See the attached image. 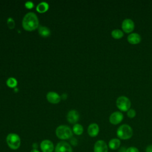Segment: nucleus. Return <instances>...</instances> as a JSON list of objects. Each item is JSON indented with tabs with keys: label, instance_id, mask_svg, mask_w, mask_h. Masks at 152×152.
Listing matches in <instances>:
<instances>
[{
	"label": "nucleus",
	"instance_id": "obj_1",
	"mask_svg": "<svg viewBox=\"0 0 152 152\" xmlns=\"http://www.w3.org/2000/svg\"><path fill=\"white\" fill-rule=\"evenodd\" d=\"M39 19L36 14L33 12H27L22 20L23 27L27 31H33L39 27Z\"/></svg>",
	"mask_w": 152,
	"mask_h": 152
},
{
	"label": "nucleus",
	"instance_id": "obj_2",
	"mask_svg": "<svg viewBox=\"0 0 152 152\" xmlns=\"http://www.w3.org/2000/svg\"><path fill=\"white\" fill-rule=\"evenodd\" d=\"M117 137L121 140H128L133 135V130L132 128L127 125L123 124L119 126L116 131Z\"/></svg>",
	"mask_w": 152,
	"mask_h": 152
},
{
	"label": "nucleus",
	"instance_id": "obj_3",
	"mask_svg": "<svg viewBox=\"0 0 152 152\" xmlns=\"http://www.w3.org/2000/svg\"><path fill=\"white\" fill-rule=\"evenodd\" d=\"M56 135L59 139L66 140L72 136V131L67 125H59L56 129Z\"/></svg>",
	"mask_w": 152,
	"mask_h": 152
},
{
	"label": "nucleus",
	"instance_id": "obj_4",
	"mask_svg": "<svg viewBox=\"0 0 152 152\" xmlns=\"http://www.w3.org/2000/svg\"><path fill=\"white\" fill-rule=\"evenodd\" d=\"M6 141L9 147L12 150L18 149L21 144V139L19 135L15 133L9 134L6 138Z\"/></svg>",
	"mask_w": 152,
	"mask_h": 152
},
{
	"label": "nucleus",
	"instance_id": "obj_5",
	"mask_svg": "<svg viewBox=\"0 0 152 152\" xmlns=\"http://www.w3.org/2000/svg\"><path fill=\"white\" fill-rule=\"evenodd\" d=\"M117 107L122 112H127L131 107V102L126 96H120L116 100Z\"/></svg>",
	"mask_w": 152,
	"mask_h": 152
},
{
	"label": "nucleus",
	"instance_id": "obj_6",
	"mask_svg": "<svg viewBox=\"0 0 152 152\" xmlns=\"http://www.w3.org/2000/svg\"><path fill=\"white\" fill-rule=\"evenodd\" d=\"M55 151V152H72V149L68 142L62 141L57 144Z\"/></svg>",
	"mask_w": 152,
	"mask_h": 152
},
{
	"label": "nucleus",
	"instance_id": "obj_7",
	"mask_svg": "<svg viewBox=\"0 0 152 152\" xmlns=\"http://www.w3.org/2000/svg\"><path fill=\"white\" fill-rule=\"evenodd\" d=\"M122 28L125 33H130L134 29V21L129 18L125 19L122 23Z\"/></svg>",
	"mask_w": 152,
	"mask_h": 152
},
{
	"label": "nucleus",
	"instance_id": "obj_8",
	"mask_svg": "<svg viewBox=\"0 0 152 152\" xmlns=\"http://www.w3.org/2000/svg\"><path fill=\"white\" fill-rule=\"evenodd\" d=\"M124 119L123 114L119 111L113 112L109 116V122L113 125H118L121 123Z\"/></svg>",
	"mask_w": 152,
	"mask_h": 152
},
{
	"label": "nucleus",
	"instance_id": "obj_9",
	"mask_svg": "<svg viewBox=\"0 0 152 152\" xmlns=\"http://www.w3.org/2000/svg\"><path fill=\"white\" fill-rule=\"evenodd\" d=\"M108 145L103 140L97 141L94 145V152H108Z\"/></svg>",
	"mask_w": 152,
	"mask_h": 152
},
{
	"label": "nucleus",
	"instance_id": "obj_10",
	"mask_svg": "<svg viewBox=\"0 0 152 152\" xmlns=\"http://www.w3.org/2000/svg\"><path fill=\"white\" fill-rule=\"evenodd\" d=\"M40 148L43 152H52L54 150V145L51 141L44 140L40 143Z\"/></svg>",
	"mask_w": 152,
	"mask_h": 152
},
{
	"label": "nucleus",
	"instance_id": "obj_11",
	"mask_svg": "<svg viewBox=\"0 0 152 152\" xmlns=\"http://www.w3.org/2000/svg\"><path fill=\"white\" fill-rule=\"evenodd\" d=\"M67 121L71 124H75L79 119V113L75 110H69L66 115Z\"/></svg>",
	"mask_w": 152,
	"mask_h": 152
},
{
	"label": "nucleus",
	"instance_id": "obj_12",
	"mask_svg": "<svg viewBox=\"0 0 152 152\" xmlns=\"http://www.w3.org/2000/svg\"><path fill=\"white\" fill-rule=\"evenodd\" d=\"M46 98L48 102L53 104L58 103L61 100V96L55 91L48 92L46 94Z\"/></svg>",
	"mask_w": 152,
	"mask_h": 152
},
{
	"label": "nucleus",
	"instance_id": "obj_13",
	"mask_svg": "<svg viewBox=\"0 0 152 152\" xmlns=\"http://www.w3.org/2000/svg\"><path fill=\"white\" fill-rule=\"evenodd\" d=\"M87 132L88 135L91 137H96L99 132V126L96 123H92L90 124L87 128Z\"/></svg>",
	"mask_w": 152,
	"mask_h": 152
},
{
	"label": "nucleus",
	"instance_id": "obj_14",
	"mask_svg": "<svg viewBox=\"0 0 152 152\" xmlns=\"http://www.w3.org/2000/svg\"><path fill=\"white\" fill-rule=\"evenodd\" d=\"M127 40L130 44L137 45L141 42V36L137 33H131L128 36Z\"/></svg>",
	"mask_w": 152,
	"mask_h": 152
},
{
	"label": "nucleus",
	"instance_id": "obj_15",
	"mask_svg": "<svg viewBox=\"0 0 152 152\" xmlns=\"http://www.w3.org/2000/svg\"><path fill=\"white\" fill-rule=\"evenodd\" d=\"M120 145H121V141L119 138H112L109 141L108 143L109 148L112 150L118 149Z\"/></svg>",
	"mask_w": 152,
	"mask_h": 152
},
{
	"label": "nucleus",
	"instance_id": "obj_16",
	"mask_svg": "<svg viewBox=\"0 0 152 152\" xmlns=\"http://www.w3.org/2000/svg\"><path fill=\"white\" fill-rule=\"evenodd\" d=\"M38 32L40 36L46 37H48L50 34V30L46 26H40L38 27Z\"/></svg>",
	"mask_w": 152,
	"mask_h": 152
},
{
	"label": "nucleus",
	"instance_id": "obj_17",
	"mask_svg": "<svg viewBox=\"0 0 152 152\" xmlns=\"http://www.w3.org/2000/svg\"><path fill=\"white\" fill-rule=\"evenodd\" d=\"M49 8V4L46 2H41L36 6V10L40 13H43L48 11Z\"/></svg>",
	"mask_w": 152,
	"mask_h": 152
},
{
	"label": "nucleus",
	"instance_id": "obj_18",
	"mask_svg": "<svg viewBox=\"0 0 152 152\" xmlns=\"http://www.w3.org/2000/svg\"><path fill=\"white\" fill-rule=\"evenodd\" d=\"M83 131H84V129L83 126L79 124H75L73 126L72 131L76 135H81L83 132Z\"/></svg>",
	"mask_w": 152,
	"mask_h": 152
},
{
	"label": "nucleus",
	"instance_id": "obj_19",
	"mask_svg": "<svg viewBox=\"0 0 152 152\" xmlns=\"http://www.w3.org/2000/svg\"><path fill=\"white\" fill-rule=\"evenodd\" d=\"M112 36L115 39H119L124 36V32L119 29H115L111 32Z\"/></svg>",
	"mask_w": 152,
	"mask_h": 152
},
{
	"label": "nucleus",
	"instance_id": "obj_20",
	"mask_svg": "<svg viewBox=\"0 0 152 152\" xmlns=\"http://www.w3.org/2000/svg\"><path fill=\"white\" fill-rule=\"evenodd\" d=\"M6 83L8 87L11 88H14L17 85V81L14 77H10L9 78L7 79Z\"/></svg>",
	"mask_w": 152,
	"mask_h": 152
},
{
	"label": "nucleus",
	"instance_id": "obj_21",
	"mask_svg": "<svg viewBox=\"0 0 152 152\" xmlns=\"http://www.w3.org/2000/svg\"><path fill=\"white\" fill-rule=\"evenodd\" d=\"M7 26L10 29H12L15 27V21L11 17H9L7 19Z\"/></svg>",
	"mask_w": 152,
	"mask_h": 152
},
{
	"label": "nucleus",
	"instance_id": "obj_22",
	"mask_svg": "<svg viewBox=\"0 0 152 152\" xmlns=\"http://www.w3.org/2000/svg\"><path fill=\"white\" fill-rule=\"evenodd\" d=\"M135 115H136V112H135V110L134 109H129L127 111V116L129 118H134L135 116Z\"/></svg>",
	"mask_w": 152,
	"mask_h": 152
},
{
	"label": "nucleus",
	"instance_id": "obj_23",
	"mask_svg": "<svg viewBox=\"0 0 152 152\" xmlns=\"http://www.w3.org/2000/svg\"><path fill=\"white\" fill-rule=\"evenodd\" d=\"M126 152H140L139 150L135 147H129L126 149Z\"/></svg>",
	"mask_w": 152,
	"mask_h": 152
},
{
	"label": "nucleus",
	"instance_id": "obj_24",
	"mask_svg": "<svg viewBox=\"0 0 152 152\" xmlns=\"http://www.w3.org/2000/svg\"><path fill=\"white\" fill-rule=\"evenodd\" d=\"M25 7L28 9L33 8L34 7V4L32 1H27L25 3Z\"/></svg>",
	"mask_w": 152,
	"mask_h": 152
},
{
	"label": "nucleus",
	"instance_id": "obj_25",
	"mask_svg": "<svg viewBox=\"0 0 152 152\" xmlns=\"http://www.w3.org/2000/svg\"><path fill=\"white\" fill-rule=\"evenodd\" d=\"M145 152H152V144H150L146 147Z\"/></svg>",
	"mask_w": 152,
	"mask_h": 152
},
{
	"label": "nucleus",
	"instance_id": "obj_26",
	"mask_svg": "<svg viewBox=\"0 0 152 152\" xmlns=\"http://www.w3.org/2000/svg\"><path fill=\"white\" fill-rule=\"evenodd\" d=\"M126 149L125 147H122L119 149V151L118 152H126Z\"/></svg>",
	"mask_w": 152,
	"mask_h": 152
},
{
	"label": "nucleus",
	"instance_id": "obj_27",
	"mask_svg": "<svg viewBox=\"0 0 152 152\" xmlns=\"http://www.w3.org/2000/svg\"><path fill=\"white\" fill-rule=\"evenodd\" d=\"M30 152H40V151L37 149H33Z\"/></svg>",
	"mask_w": 152,
	"mask_h": 152
}]
</instances>
